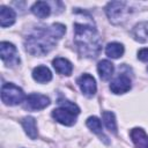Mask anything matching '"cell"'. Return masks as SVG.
<instances>
[{
    "mask_svg": "<svg viewBox=\"0 0 148 148\" xmlns=\"http://www.w3.org/2000/svg\"><path fill=\"white\" fill-rule=\"evenodd\" d=\"M138 58L141 61H148V49H142L138 52Z\"/></svg>",
    "mask_w": 148,
    "mask_h": 148,
    "instance_id": "23",
    "label": "cell"
},
{
    "mask_svg": "<svg viewBox=\"0 0 148 148\" xmlns=\"http://www.w3.org/2000/svg\"><path fill=\"white\" fill-rule=\"evenodd\" d=\"M56 39L51 27L37 28L25 38V50L32 56H45L56 46Z\"/></svg>",
    "mask_w": 148,
    "mask_h": 148,
    "instance_id": "2",
    "label": "cell"
},
{
    "mask_svg": "<svg viewBox=\"0 0 148 148\" xmlns=\"http://www.w3.org/2000/svg\"><path fill=\"white\" fill-rule=\"evenodd\" d=\"M97 71H98V74H99V77L104 81L109 80L112 74H113V71H114V67H113V64L109 60H101L97 65Z\"/></svg>",
    "mask_w": 148,
    "mask_h": 148,
    "instance_id": "15",
    "label": "cell"
},
{
    "mask_svg": "<svg viewBox=\"0 0 148 148\" xmlns=\"http://www.w3.org/2000/svg\"><path fill=\"white\" fill-rule=\"evenodd\" d=\"M105 53L108 57L117 59L119 57H121L124 54V46L120 43L113 42V43H109L105 47Z\"/></svg>",
    "mask_w": 148,
    "mask_h": 148,
    "instance_id": "18",
    "label": "cell"
},
{
    "mask_svg": "<svg viewBox=\"0 0 148 148\" xmlns=\"http://www.w3.org/2000/svg\"><path fill=\"white\" fill-rule=\"evenodd\" d=\"M51 30H52L53 35L56 36V38L59 39V38H61V37L65 35V32H66V27H65L64 24H61V23H54V24L51 25Z\"/></svg>",
    "mask_w": 148,
    "mask_h": 148,
    "instance_id": "21",
    "label": "cell"
},
{
    "mask_svg": "<svg viewBox=\"0 0 148 148\" xmlns=\"http://www.w3.org/2000/svg\"><path fill=\"white\" fill-rule=\"evenodd\" d=\"M74 43L80 56L96 58L102 49V39L97 30L89 24H74Z\"/></svg>",
    "mask_w": 148,
    "mask_h": 148,
    "instance_id": "1",
    "label": "cell"
},
{
    "mask_svg": "<svg viewBox=\"0 0 148 148\" xmlns=\"http://www.w3.org/2000/svg\"><path fill=\"white\" fill-rule=\"evenodd\" d=\"M50 104V98L42 94H30L25 98V108L29 110H42Z\"/></svg>",
    "mask_w": 148,
    "mask_h": 148,
    "instance_id": "7",
    "label": "cell"
},
{
    "mask_svg": "<svg viewBox=\"0 0 148 148\" xmlns=\"http://www.w3.org/2000/svg\"><path fill=\"white\" fill-rule=\"evenodd\" d=\"M32 77L35 81L39 83H45L51 81L52 79V73L46 66H37L32 71Z\"/></svg>",
    "mask_w": 148,
    "mask_h": 148,
    "instance_id": "14",
    "label": "cell"
},
{
    "mask_svg": "<svg viewBox=\"0 0 148 148\" xmlns=\"http://www.w3.org/2000/svg\"><path fill=\"white\" fill-rule=\"evenodd\" d=\"M58 104L60 105V106H64V108H67V109H69V110H72V111H74L75 113H80V108L75 104V103H73V102H69L68 99H65V98H59L58 99Z\"/></svg>",
    "mask_w": 148,
    "mask_h": 148,
    "instance_id": "22",
    "label": "cell"
},
{
    "mask_svg": "<svg viewBox=\"0 0 148 148\" xmlns=\"http://www.w3.org/2000/svg\"><path fill=\"white\" fill-rule=\"evenodd\" d=\"M76 116H77V113H75L74 111H72L67 108H64V106H60L52 111V117L58 123L66 125V126H72L76 120Z\"/></svg>",
    "mask_w": 148,
    "mask_h": 148,
    "instance_id": "6",
    "label": "cell"
},
{
    "mask_svg": "<svg viewBox=\"0 0 148 148\" xmlns=\"http://www.w3.org/2000/svg\"><path fill=\"white\" fill-rule=\"evenodd\" d=\"M147 69H148V68H147Z\"/></svg>",
    "mask_w": 148,
    "mask_h": 148,
    "instance_id": "24",
    "label": "cell"
},
{
    "mask_svg": "<svg viewBox=\"0 0 148 148\" xmlns=\"http://www.w3.org/2000/svg\"><path fill=\"white\" fill-rule=\"evenodd\" d=\"M131 89V80L128 76L121 74L118 75L113 81L110 83V90L113 94H124Z\"/></svg>",
    "mask_w": 148,
    "mask_h": 148,
    "instance_id": "9",
    "label": "cell"
},
{
    "mask_svg": "<svg viewBox=\"0 0 148 148\" xmlns=\"http://www.w3.org/2000/svg\"><path fill=\"white\" fill-rule=\"evenodd\" d=\"M77 84L81 89V91L87 96V97H92L96 92V82L95 79L89 75V74H82L79 79H77Z\"/></svg>",
    "mask_w": 148,
    "mask_h": 148,
    "instance_id": "8",
    "label": "cell"
},
{
    "mask_svg": "<svg viewBox=\"0 0 148 148\" xmlns=\"http://www.w3.org/2000/svg\"><path fill=\"white\" fill-rule=\"evenodd\" d=\"M52 64H53V67H54L57 73L62 74V75H71L72 74L73 65L69 60L61 58V57H58V58L53 59Z\"/></svg>",
    "mask_w": 148,
    "mask_h": 148,
    "instance_id": "11",
    "label": "cell"
},
{
    "mask_svg": "<svg viewBox=\"0 0 148 148\" xmlns=\"http://www.w3.org/2000/svg\"><path fill=\"white\" fill-rule=\"evenodd\" d=\"M130 136L135 148H148V135L142 128L140 127L132 128L130 132Z\"/></svg>",
    "mask_w": 148,
    "mask_h": 148,
    "instance_id": "10",
    "label": "cell"
},
{
    "mask_svg": "<svg viewBox=\"0 0 148 148\" xmlns=\"http://www.w3.org/2000/svg\"><path fill=\"white\" fill-rule=\"evenodd\" d=\"M0 56L7 66H15L20 62L17 50L9 42H2L0 44Z\"/></svg>",
    "mask_w": 148,
    "mask_h": 148,
    "instance_id": "5",
    "label": "cell"
},
{
    "mask_svg": "<svg viewBox=\"0 0 148 148\" xmlns=\"http://www.w3.org/2000/svg\"><path fill=\"white\" fill-rule=\"evenodd\" d=\"M15 18H16L15 12L12 8L6 7V6L0 7V24L2 28L12 25L15 22Z\"/></svg>",
    "mask_w": 148,
    "mask_h": 148,
    "instance_id": "12",
    "label": "cell"
},
{
    "mask_svg": "<svg viewBox=\"0 0 148 148\" xmlns=\"http://www.w3.org/2000/svg\"><path fill=\"white\" fill-rule=\"evenodd\" d=\"M22 126L25 131V133L28 134V136L30 139H36L37 135H38V132H37V126H36V119L34 117H24L22 119Z\"/></svg>",
    "mask_w": 148,
    "mask_h": 148,
    "instance_id": "16",
    "label": "cell"
},
{
    "mask_svg": "<svg viewBox=\"0 0 148 148\" xmlns=\"http://www.w3.org/2000/svg\"><path fill=\"white\" fill-rule=\"evenodd\" d=\"M27 98L23 90L14 83H5L1 88V99L7 105H16Z\"/></svg>",
    "mask_w": 148,
    "mask_h": 148,
    "instance_id": "4",
    "label": "cell"
},
{
    "mask_svg": "<svg viewBox=\"0 0 148 148\" xmlns=\"http://www.w3.org/2000/svg\"><path fill=\"white\" fill-rule=\"evenodd\" d=\"M133 37L140 43H148V21L140 22L133 28Z\"/></svg>",
    "mask_w": 148,
    "mask_h": 148,
    "instance_id": "13",
    "label": "cell"
},
{
    "mask_svg": "<svg viewBox=\"0 0 148 148\" xmlns=\"http://www.w3.org/2000/svg\"><path fill=\"white\" fill-rule=\"evenodd\" d=\"M86 124H87V126L94 132V133H96V134H98L99 136H103V139H104V141L108 143L109 141L106 140L108 138L103 134V131H102V124H101V120L97 118V117H95V116H92V117H89L88 119H87V121H86Z\"/></svg>",
    "mask_w": 148,
    "mask_h": 148,
    "instance_id": "19",
    "label": "cell"
},
{
    "mask_svg": "<svg viewBox=\"0 0 148 148\" xmlns=\"http://www.w3.org/2000/svg\"><path fill=\"white\" fill-rule=\"evenodd\" d=\"M102 118H103V123L106 126V128L112 132V133H117V121L114 118V113L111 111H103L102 113Z\"/></svg>",
    "mask_w": 148,
    "mask_h": 148,
    "instance_id": "20",
    "label": "cell"
},
{
    "mask_svg": "<svg viewBox=\"0 0 148 148\" xmlns=\"http://www.w3.org/2000/svg\"><path fill=\"white\" fill-rule=\"evenodd\" d=\"M31 12L35 16L39 17V18H45L50 15L51 13V8L49 6V3H46L45 1H37L32 5L31 7Z\"/></svg>",
    "mask_w": 148,
    "mask_h": 148,
    "instance_id": "17",
    "label": "cell"
},
{
    "mask_svg": "<svg viewBox=\"0 0 148 148\" xmlns=\"http://www.w3.org/2000/svg\"><path fill=\"white\" fill-rule=\"evenodd\" d=\"M105 13L113 24H120L127 20L130 9L125 1H111L105 7Z\"/></svg>",
    "mask_w": 148,
    "mask_h": 148,
    "instance_id": "3",
    "label": "cell"
}]
</instances>
